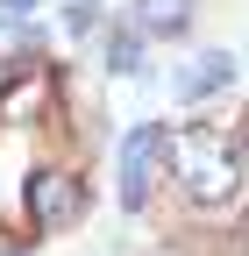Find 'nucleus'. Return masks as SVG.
<instances>
[{"label":"nucleus","mask_w":249,"mask_h":256,"mask_svg":"<svg viewBox=\"0 0 249 256\" xmlns=\"http://www.w3.org/2000/svg\"><path fill=\"white\" fill-rule=\"evenodd\" d=\"M164 156H171V178L192 192L200 206H221V200L242 192V142H235V128L192 121V128H178V136H164Z\"/></svg>","instance_id":"1"},{"label":"nucleus","mask_w":249,"mask_h":256,"mask_svg":"<svg viewBox=\"0 0 249 256\" xmlns=\"http://www.w3.org/2000/svg\"><path fill=\"white\" fill-rule=\"evenodd\" d=\"M22 200H28V228L57 235V228H72V220L86 214V185H78L72 171H36Z\"/></svg>","instance_id":"2"},{"label":"nucleus","mask_w":249,"mask_h":256,"mask_svg":"<svg viewBox=\"0 0 249 256\" xmlns=\"http://www.w3.org/2000/svg\"><path fill=\"white\" fill-rule=\"evenodd\" d=\"M228 78H235V57H228V50H206V57H192V64L178 72V100H214Z\"/></svg>","instance_id":"4"},{"label":"nucleus","mask_w":249,"mask_h":256,"mask_svg":"<svg viewBox=\"0 0 249 256\" xmlns=\"http://www.w3.org/2000/svg\"><path fill=\"white\" fill-rule=\"evenodd\" d=\"M136 36H185L192 28V0H136Z\"/></svg>","instance_id":"5"},{"label":"nucleus","mask_w":249,"mask_h":256,"mask_svg":"<svg viewBox=\"0 0 249 256\" xmlns=\"http://www.w3.org/2000/svg\"><path fill=\"white\" fill-rule=\"evenodd\" d=\"M157 164H164V128H157V121L128 128V142H121V206H142V200H150Z\"/></svg>","instance_id":"3"},{"label":"nucleus","mask_w":249,"mask_h":256,"mask_svg":"<svg viewBox=\"0 0 249 256\" xmlns=\"http://www.w3.org/2000/svg\"><path fill=\"white\" fill-rule=\"evenodd\" d=\"M28 14H36V0H0V28H28Z\"/></svg>","instance_id":"8"},{"label":"nucleus","mask_w":249,"mask_h":256,"mask_svg":"<svg viewBox=\"0 0 249 256\" xmlns=\"http://www.w3.org/2000/svg\"><path fill=\"white\" fill-rule=\"evenodd\" d=\"M107 72L114 78H136L142 72V36H136V28H114V36H107Z\"/></svg>","instance_id":"6"},{"label":"nucleus","mask_w":249,"mask_h":256,"mask_svg":"<svg viewBox=\"0 0 249 256\" xmlns=\"http://www.w3.org/2000/svg\"><path fill=\"white\" fill-rule=\"evenodd\" d=\"M64 28H72V36H92V28H100V0H72V8H64Z\"/></svg>","instance_id":"7"},{"label":"nucleus","mask_w":249,"mask_h":256,"mask_svg":"<svg viewBox=\"0 0 249 256\" xmlns=\"http://www.w3.org/2000/svg\"><path fill=\"white\" fill-rule=\"evenodd\" d=\"M8 78H14V64H8V57H0V86H8Z\"/></svg>","instance_id":"9"}]
</instances>
